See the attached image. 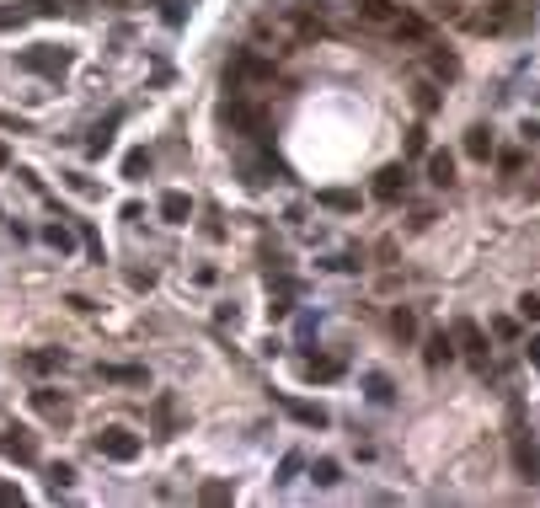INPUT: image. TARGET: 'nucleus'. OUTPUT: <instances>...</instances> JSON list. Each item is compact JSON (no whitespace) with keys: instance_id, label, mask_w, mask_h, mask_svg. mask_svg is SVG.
<instances>
[{"instance_id":"obj_33","label":"nucleus","mask_w":540,"mask_h":508,"mask_svg":"<svg viewBox=\"0 0 540 508\" xmlns=\"http://www.w3.org/2000/svg\"><path fill=\"white\" fill-rule=\"evenodd\" d=\"M295 477H300V455H284V461H278V477H273V482H295Z\"/></svg>"},{"instance_id":"obj_34","label":"nucleus","mask_w":540,"mask_h":508,"mask_svg":"<svg viewBox=\"0 0 540 508\" xmlns=\"http://www.w3.org/2000/svg\"><path fill=\"white\" fill-rule=\"evenodd\" d=\"M70 482H75V471H70V466H48V487H54V493H59V487H70Z\"/></svg>"},{"instance_id":"obj_38","label":"nucleus","mask_w":540,"mask_h":508,"mask_svg":"<svg viewBox=\"0 0 540 508\" xmlns=\"http://www.w3.org/2000/svg\"><path fill=\"white\" fill-rule=\"evenodd\" d=\"M5 504H11V508L21 504V493H16V487H11V482H0V508H5Z\"/></svg>"},{"instance_id":"obj_44","label":"nucleus","mask_w":540,"mask_h":508,"mask_svg":"<svg viewBox=\"0 0 540 508\" xmlns=\"http://www.w3.org/2000/svg\"><path fill=\"white\" fill-rule=\"evenodd\" d=\"M70 5H80V0H70Z\"/></svg>"},{"instance_id":"obj_7","label":"nucleus","mask_w":540,"mask_h":508,"mask_svg":"<svg viewBox=\"0 0 540 508\" xmlns=\"http://www.w3.org/2000/svg\"><path fill=\"white\" fill-rule=\"evenodd\" d=\"M402 193H407V166H386V171H375V198L396 204Z\"/></svg>"},{"instance_id":"obj_14","label":"nucleus","mask_w":540,"mask_h":508,"mask_svg":"<svg viewBox=\"0 0 540 508\" xmlns=\"http://www.w3.org/2000/svg\"><path fill=\"white\" fill-rule=\"evenodd\" d=\"M32 407H37L43 418H54V423H70V402L54 396V391H32Z\"/></svg>"},{"instance_id":"obj_6","label":"nucleus","mask_w":540,"mask_h":508,"mask_svg":"<svg viewBox=\"0 0 540 508\" xmlns=\"http://www.w3.org/2000/svg\"><path fill=\"white\" fill-rule=\"evenodd\" d=\"M225 118H230V129H241V134H262V129H268L262 107H252V102H230Z\"/></svg>"},{"instance_id":"obj_19","label":"nucleus","mask_w":540,"mask_h":508,"mask_svg":"<svg viewBox=\"0 0 540 508\" xmlns=\"http://www.w3.org/2000/svg\"><path fill=\"white\" fill-rule=\"evenodd\" d=\"M43 241L64 257V252H75V241H80V230H70V225H43Z\"/></svg>"},{"instance_id":"obj_12","label":"nucleus","mask_w":540,"mask_h":508,"mask_svg":"<svg viewBox=\"0 0 540 508\" xmlns=\"http://www.w3.org/2000/svg\"><path fill=\"white\" fill-rule=\"evenodd\" d=\"M161 220L166 225H187L193 220V198L187 193H161Z\"/></svg>"},{"instance_id":"obj_18","label":"nucleus","mask_w":540,"mask_h":508,"mask_svg":"<svg viewBox=\"0 0 540 508\" xmlns=\"http://www.w3.org/2000/svg\"><path fill=\"white\" fill-rule=\"evenodd\" d=\"M466 155H471V161H487V155H493V129H482V123L466 129Z\"/></svg>"},{"instance_id":"obj_10","label":"nucleus","mask_w":540,"mask_h":508,"mask_svg":"<svg viewBox=\"0 0 540 508\" xmlns=\"http://www.w3.org/2000/svg\"><path fill=\"white\" fill-rule=\"evenodd\" d=\"M353 11H359V21H370V27H391V21L402 16L391 0H353Z\"/></svg>"},{"instance_id":"obj_8","label":"nucleus","mask_w":540,"mask_h":508,"mask_svg":"<svg viewBox=\"0 0 540 508\" xmlns=\"http://www.w3.org/2000/svg\"><path fill=\"white\" fill-rule=\"evenodd\" d=\"M284 412H289L295 423H305V429H327V423H332V412H327L321 402H295V396H289V402H284Z\"/></svg>"},{"instance_id":"obj_43","label":"nucleus","mask_w":540,"mask_h":508,"mask_svg":"<svg viewBox=\"0 0 540 508\" xmlns=\"http://www.w3.org/2000/svg\"><path fill=\"white\" fill-rule=\"evenodd\" d=\"M107 5H123V0H107Z\"/></svg>"},{"instance_id":"obj_40","label":"nucleus","mask_w":540,"mask_h":508,"mask_svg":"<svg viewBox=\"0 0 540 508\" xmlns=\"http://www.w3.org/2000/svg\"><path fill=\"white\" fill-rule=\"evenodd\" d=\"M525 359H530V364H536V370H540V332H536V337H530V348H525Z\"/></svg>"},{"instance_id":"obj_3","label":"nucleus","mask_w":540,"mask_h":508,"mask_svg":"<svg viewBox=\"0 0 540 508\" xmlns=\"http://www.w3.org/2000/svg\"><path fill=\"white\" fill-rule=\"evenodd\" d=\"M262 80H273V59L241 54L236 64H225V86H230V91H236V86H262Z\"/></svg>"},{"instance_id":"obj_28","label":"nucleus","mask_w":540,"mask_h":508,"mask_svg":"<svg viewBox=\"0 0 540 508\" xmlns=\"http://www.w3.org/2000/svg\"><path fill=\"white\" fill-rule=\"evenodd\" d=\"M311 477H316V487H337V482H343V466H337V461H316Z\"/></svg>"},{"instance_id":"obj_4","label":"nucleus","mask_w":540,"mask_h":508,"mask_svg":"<svg viewBox=\"0 0 540 508\" xmlns=\"http://www.w3.org/2000/svg\"><path fill=\"white\" fill-rule=\"evenodd\" d=\"M514 21H519V5H514V0H493V5H487V11H482L471 27H477L482 37H493V32H509Z\"/></svg>"},{"instance_id":"obj_23","label":"nucleus","mask_w":540,"mask_h":508,"mask_svg":"<svg viewBox=\"0 0 540 508\" xmlns=\"http://www.w3.org/2000/svg\"><path fill=\"white\" fill-rule=\"evenodd\" d=\"M514 461H519V471H525L530 482H540V450L530 445V439H519V445H514Z\"/></svg>"},{"instance_id":"obj_31","label":"nucleus","mask_w":540,"mask_h":508,"mask_svg":"<svg viewBox=\"0 0 540 508\" xmlns=\"http://www.w3.org/2000/svg\"><path fill=\"white\" fill-rule=\"evenodd\" d=\"M407 150H412V155H423V150H428V129H423V123H418V129H407Z\"/></svg>"},{"instance_id":"obj_26","label":"nucleus","mask_w":540,"mask_h":508,"mask_svg":"<svg viewBox=\"0 0 540 508\" xmlns=\"http://www.w3.org/2000/svg\"><path fill=\"white\" fill-rule=\"evenodd\" d=\"M150 418H155V429H161V439H166V434H171V423H177V407H171V396H155Z\"/></svg>"},{"instance_id":"obj_17","label":"nucleus","mask_w":540,"mask_h":508,"mask_svg":"<svg viewBox=\"0 0 540 508\" xmlns=\"http://www.w3.org/2000/svg\"><path fill=\"white\" fill-rule=\"evenodd\" d=\"M118 118H123V112H112V118H107V123H102V129H91V139H86V155H91V161H96V155H107V150H112V123H118Z\"/></svg>"},{"instance_id":"obj_5","label":"nucleus","mask_w":540,"mask_h":508,"mask_svg":"<svg viewBox=\"0 0 540 508\" xmlns=\"http://www.w3.org/2000/svg\"><path fill=\"white\" fill-rule=\"evenodd\" d=\"M455 343H461V354L471 359V364H487V337H482V327L477 321H455V332H450Z\"/></svg>"},{"instance_id":"obj_13","label":"nucleus","mask_w":540,"mask_h":508,"mask_svg":"<svg viewBox=\"0 0 540 508\" xmlns=\"http://www.w3.org/2000/svg\"><path fill=\"white\" fill-rule=\"evenodd\" d=\"M391 37H396V43H423V37H428V21H423V16H396V21H391Z\"/></svg>"},{"instance_id":"obj_16","label":"nucleus","mask_w":540,"mask_h":508,"mask_svg":"<svg viewBox=\"0 0 540 508\" xmlns=\"http://www.w3.org/2000/svg\"><path fill=\"white\" fill-rule=\"evenodd\" d=\"M423 359H428V370H439V364H450V359H455V337H444V332H434V337H428V348H423Z\"/></svg>"},{"instance_id":"obj_42","label":"nucleus","mask_w":540,"mask_h":508,"mask_svg":"<svg viewBox=\"0 0 540 508\" xmlns=\"http://www.w3.org/2000/svg\"><path fill=\"white\" fill-rule=\"evenodd\" d=\"M5 166H11V150H5V145H0V171H5Z\"/></svg>"},{"instance_id":"obj_32","label":"nucleus","mask_w":540,"mask_h":508,"mask_svg":"<svg viewBox=\"0 0 540 508\" xmlns=\"http://www.w3.org/2000/svg\"><path fill=\"white\" fill-rule=\"evenodd\" d=\"M80 241H86V252H91V257H96V262H102V257H107V252H102V236H96V230H91V225H80Z\"/></svg>"},{"instance_id":"obj_30","label":"nucleus","mask_w":540,"mask_h":508,"mask_svg":"<svg viewBox=\"0 0 540 508\" xmlns=\"http://www.w3.org/2000/svg\"><path fill=\"white\" fill-rule=\"evenodd\" d=\"M364 386H370V402H375V407H386V402H391V380H386V375H370Z\"/></svg>"},{"instance_id":"obj_29","label":"nucleus","mask_w":540,"mask_h":508,"mask_svg":"<svg viewBox=\"0 0 540 508\" xmlns=\"http://www.w3.org/2000/svg\"><path fill=\"white\" fill-rule=\"evenodd\" d=\"M198 498H204V504H230V498H236V487H230V482H204V487H198Z\"/></svg>"},{"instance_id":"obj_22","label":"nucleus","mask_w":540,"mask_h":508,"mask_svg":"<svg viewBox=\"0 0 540 508\" xmlns=\"http://www.w3.org/2000/svg\"><path fill=\"white\" fill-rule=\"evenodd\" d=\"M102 380H112V386H145V370L139 364H102Z\"/></svg>"},{"instance_id":"obj_1","label":"nucleus","mask_w":540,"mask_h":508,"mask_svg":"<svg viewBox=\"0 0 540 508\" xmlns=\"http://www.w3.org/2000/svg\"><path fill=\"white\" fill-rule=\"evenodd\" d=\"M91 445H96V455H102V461H118V466L139 461V434H129V429H118V423H112V429H102Z\"/></svg>"},{"instance_id":"obj_24","label":"nucleus","mask_w":540,"mask_h":508,"mask_svg":"<svg viewBox=\"0 0 540 508\" xmlns=\"http://www.w3.org/2000/svg\"><path fill=\"white\" fill-rule=\"evenodd\" d=\"M428 64H434V75H439V80H455V75H461V59H455V54H444V48H434V54H428Z\"/></svg>"},{"instance_id":"obj_11","label":"nucleus","mask_w":540,"mask_h":508,"mask_svg":"<svg viewBox=\"0 0 540 508\" xmlns=\"http://www.w3.org/2000/svg\"><path fill=\"white\" fill-rule=\"evenodd\" d=\"M316 204L332 209V214H359V193H348V187H321Z\"/></svg>"},{"instance_id":"obj_15","label":"nucleus","mask_w":540,"mask_h":508,"mask_svg":"<svg viewBox=\"0 0 540 508\" xmlns=\"http://www.w3.org/2000/svg\"><path fill=\"white\" fill-rule=\"evenodd\" d=\"M428 182H439V187L455 182V155H450V150H434V155H428Z\"/></svg>"},{"instance_id":"obj_9","label":"nucleus","mask_w":540,"mask_h":508,"mask_svg":"<svg viewBox=\"0 0 540 508\" xmlns=\"http://www.w3.org/2000/svg\"><path fill=\"white\" fill-rule=\"evenodd\" d=\"M0 455L16 461V466H32V439H27L21 429H5V434H0Z\"/></svg>"},{"instance_id":"obj_35","label":"nucleus","mask_w":540,"mask_h":508,"mask_svg":"<svg viewBox=\"0 0 540 508\" xmlns=\"http://www.w3.org/2000/svg\"><path fill=\"white\" fill-rule=\"evenodd\" d=\"M418 107H423V112H439V91H434V86H418Z\"/></svg>"},{"instance_id":"obj_21","label":"nucleus","mask_w":540,"mask_h":508,"mask_svg":"<svg viewBox=\"0 0 540 508\" xmlns=\"http://www.w3.org/2000/svg\"><path fill=\"white\" fill-rule=\"evenodd\" d=\"M305 375H311V380H321V386H332V380H343V359H332V354H327V359H311V364H305Z\"/></svg>"},{"instance_id":"obj_20","label":"nucleus","mask_w":540,"mask_h":508,"mask_svg":"<svg viewBox=\"0 0 540 508\" xmlns=\"http://www.w3.org/2000/svg\"><path fill=\"white\" fill-rule=\"evenodd\" d=\"M27 370L32 375H54V370H64V354L59 348H37V354H27Z\"/></svg>"},{"instance_id":"obj_2","label":"nucleus","mask_w":540,"mask_h":508,"mask_svg":"<svg viewBox=\"0 0 540 508\" xmlns=\"http://www.w3.org/2000/svg\"><path fill=\"white\" fill-rule=\"evenodd\" d=\"M21 70H32V75H48V80H59V75L70 70V48L37 43V48H27V54H21Z\"/></svg>"},{"instance_id":"obj_27","label":"nucleus","mask_w":540,"mask_h":508,"mask_svg":"<svg viewBox=\"0 0 540 508\" xmlns=\"http://www.w3.org/2000/svg\"><path fill=\"white\" fill-rule=\"evenodd\" d=\"M391 332H396L402 343H412V337H418V316H412V311H391Z\"/></svg>"},{"instance_id":"obj_36","label":"nucleus","mask_w":540,"mask_h":508,"mask_svg":"<svg viewBox=\"0 0 540 508\" xmlns=\"http://www.w3.org/2000/svg\"><path fill=\"white\" fill-rule=\"evenodd\" d=\"M519 316H525V321H540V295H525V300H519Z\"/></svg>"},{"instance_id":"obj_41","label":"nucleus","mask_w":540,"mask_h":508,"mask_svg":"<svg viewBox=\"0 0 540 508\" xmlns=\"http://www.w3.org/2000/svg\"><path fill=\"white\" fill-rule=\"evenodd\" d=\"M428 5H434L439 16H455V0H428Z\"/></svg>"},{"instance_id":"obj_39","label":"nucleus","mask_w":540,"mask_h":508,"mask_svg":"<svg viewBox=\"0 0 540 508\" xmlns=\"http://www.w3.org/2000/svg\"><path fill=\"white\" fill-rule=\"evenodd\" d=\"M11 27H21V11H0V32H11Z\"/></svg>"},{"instance_id":"obj_25","label":"nucleus","mask_w":540,"mask_h":508,"mask_svg":"<svg viewBox=\"0 0 540 508\" xmlns=\"http://www.w3.org/2000/svg\"><path fill=\"white\" fill-rule=\"evenodd\" d=\"M145 171H150V150H129L123 155V177L129 182H145Z\"/></svg>"},{"instance_id":"obj_37","label":"nucleus","mask_w":540,"mask_h":508,"mask_svg":"<svg viewBox=\"0 0 540 508\" xmlns=\"http://www.w3.org/2000/svg\"><path fill=\"white\" fill-rule=\"evenodd\" d=\"M498 166H503V171H519V166H525V155H519V150H503V155H498Z\"/></svg>"}]
</instances>
